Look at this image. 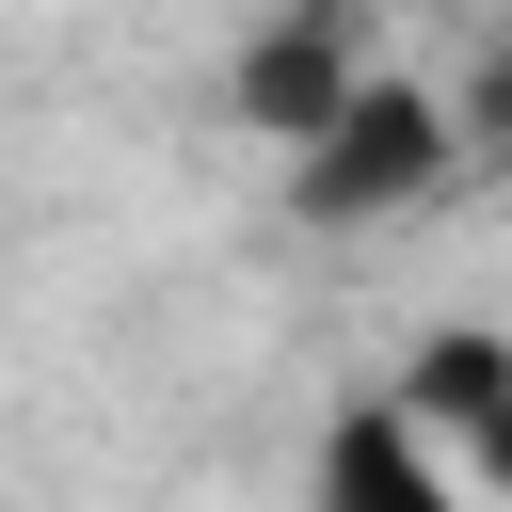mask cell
<instances>
[{"label":"cell","mask_w":512,"mask_h":512,"mask_svg":"<svg viewBox=\"0 0 512 512\" xmlns=\"http://www.w3.org/2000/svg\"><path fill=\"white\" fill-rule=\"evenodd\" d=\"M400 416H416V432H448V448L512 496V336H480V320L416 336V352H400Z\"/></svg>","instance_id":"obj_4"},{"label":"cell","mask_w":512,"mask_h":512,"mask_svg":"<svg viewBox=\"0 0 512 512\" xmlns=\"http://www.w3.org/2000/svg\"><path fill=\"white\" fill-rule=\"evenodd\" d=\"M352 80H368V64H352V0H288V16L240 48V128H272V144H320Z\"/></svg>","instance_id":"obj_3"},{"label":"cell","mask_w":512,"mask_h":512,"mask_svg":"<svg viewBox=\"0 0 512 512\" xmlns=\"http://www.w3.org/2000/svg\"><path fill=\"white\" fill-rule=\"evenodd\" d=\"M320 512H464V480L432 464V432L400 416V384H368V400H336L320 416V480H304Z\"/></svg>","instance_id":"obj_2"},{"label":"cell","mask_w":512,"mask_h":512,"mask_svg":"<svg viewBox=\"0 0 512 512\" xmlns=\"http://www.w3.org/2000/svg\"><path fill=\"white\" fill-rule=\"evenodd\" d=\"M448 128H464V160H512V32L480 48V80H464V112H448Z\"/></svg>","instance_id":"obj_5"},{"label":"cell","mask_w":512,"mask_h":512,"mask_svg":"<svg viewBox=\"0 0 512 512\" xmlns=\"http://www.w3.org/2000/svg\"><path fill=\"white\" fill-rule=\"evenodd\" d=\"M448 160H464L448 96H416V80H352V96H336V128H320V144H288V208H304L320 240H352V224L432 208V192H448Z\"/></svg>","instance_id":"obj_1"}]
</instances>
